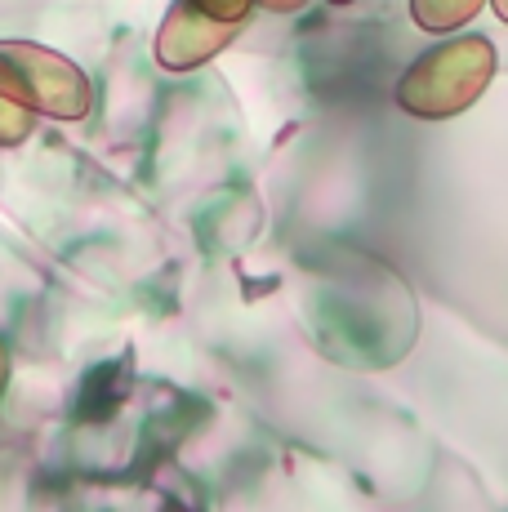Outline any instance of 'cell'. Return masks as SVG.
<instances>
[{
    "instance_id": "obj_1",
    "label": "cell",
    "mask_w": 508,
    "mask_h": 512,
    "mask_svg": "<svg viewBox=\"0 0 508 512\" xmlns=\"http://www.w3.org/2000/svg\"><path fill=\"white\" fill-rule=\"evenodd\" d=\"M495 49L482 36H459L451 45L428 49L410 63V72L397 85V103L415 116H455L491 85Z\"/></svg>"
},
{
    "instance_id": "obj_2",
    "label": "cell",
    "mask_w": 508,
    "mask_h": 512,
    "mask_svg": "<svg viewBox=\"0 0 508 512\" xmlns=\"http://www.w3.org/2000/svg\"><path fill=\"white\" fill-rule=\"evenodd\" d=\"M0 94L23 112H45L58 121H81L94 103L81 67L32 41H0Z\"/></svg>"
},
{
    "instance_id": "obj_3",
    "label": "cell",
    "mask_w": 508,
    "mask_h": 512,
    "mask_svg": "<svg viewBox=\"0 0 508 512\" xmlns=\"http://www.w3.org/2000/svg\"><path fill=\"white\" fill-rule=\"evenodd\" d=\"M250 18V5L214 9V5H174L156 36V63L165 72H192L205 58H214L237 36V27Z\"/></svg>"
},
{
    "instance_id": "obj_4",
    "label": "cell",
    "mask_w": 508,
    "mask_h": 512,
    "mask_svg": "<svg viewBox=\"0 0 508 512\" xmlns=\"http://www.w3.org/2000/svg\"><path fill=\"white\" fill-rule=\"evenodd\" d=\"M125 374H130L125 361H112V366L94 370L90 379H85V388H81V415H90V419L112 415L116 401L125 397Z\"/></svg>"
},
{
    "instance_id": "obj_5",
    "label": "cell",
    "mask_w": 508,
    "mask_h": 512,
    "mask_svg": "<svg viewBox=\"0 0 508 512\" xmlns=\"http://www.w3.org/2000/svg\"><path fill=\"white\" fill-rule=\"evenodd\" d=\"M410 14H415V23L419 27H428V32H451V27H459V23H468V18L477 14V5H455V9H433V5H424V0H419L415 9H410Z\"/></svg>"
},
{
    "instance_id": "obj_6",
    "label": "cell",
    "mask_w": 508,
    "mask_h": 512,
    "mask_svg": "<svg viewBox=\"0 0 508 512\" xmlns=\"http://www.w3.org/2000/svg\"><path fill=\"white\" fill-rule=\"evenodd\" d=\"M32 125H36V116H32V112H23L18 103H9V98L0 94V147H18V143H27Z\"/></svg>"
},
{
    "instance_id": "obj_7",
    "label": "cell",
    "mask_w": 508,
    "mask_h": 512,
    "mask_svg": "<svg viewBox=\"0 0 508 512\" xmlns=\"http://www.w3.org/2000/svg\"><path fill=\"white\" fill-rule=\"evenodd\" d=\"M5 379H9V352H5V343H0V397H5Z\"/></svg>"
},
{
    "instance_id": "obj_8",
    "label": "cell",
    "mask_w": 508,
    "mask_h": 512,
    "mask_svg": "<svg viewBox=\"0 0 508 512\" xmlns=\"http://www.w3.org/2000/svg\"><path fill=\"white\" fill-rule=\"evenodd\" d=\"M495 9H500V18H508V0H500V5H495Z\"/></svg>"
}]
</instances>
